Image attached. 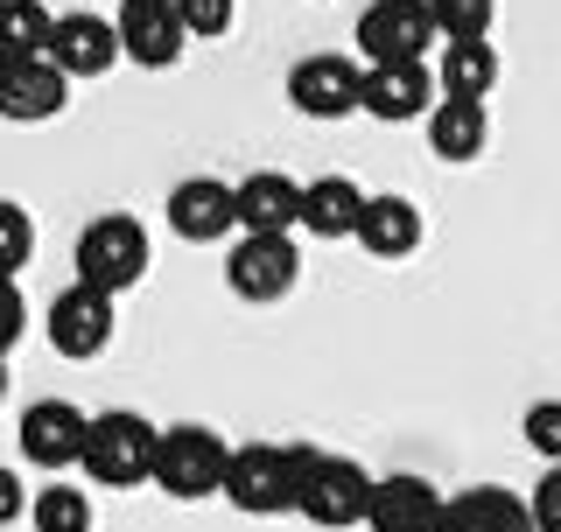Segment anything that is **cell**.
I'll return each mask as SVG.
<instances>
[{
	"instance_id": "obj_1",
	"label": "cell",
	"mask_w": 561,
	"mask_h": 532,
	"mask_svg": "<svg viewBox=\"0 0 561 532\" xmlns=\"http://www.w3.org/2000/svg\"><path fill=\"white\" fill-rule=\"evenodd\" d=\"M316 463V449H274V441H245L225 463V505L245 519H280L302 498V470Z\"/></svg>"
},
{
	"instance_id": "obj_2",
	"label": "cell",
	"mask_w": 561,
	"mask_h": 532,
	"mask_svg": "<svg viewBox=\"0 0 561 532\" xmlns=\"http://www.w3.org/2000/svg\"><path fill=\"white\" fill-rule=\"evenodd\" d=\"M154 441H162V428H154L148 414H134V406L92 414L78 470L92 476L99 490H134V484H154Z\"/></svg>"
},
{
	"instance_id": "obj_3",
	"label": "cell",
	"mask_w": 561,
	"mask_h": 532,
	"mask_svg": "<svg viewBox=\"0 0 561 532\" xmlns=\"http://www.w3.org/2000/svg\"><path fill=\"white\" fill-rule=\"evenodd\" d=\"M225 463H232V449H225L218 428H204V420L162 428V441H154V490L175 505L225 498Z\"/></svg>"
},
{
	"instance_id": "obj_4",
	"label": "cell",
	"mask_w": 561,
	"mask_h": 532,
	"mask_svg": "<svg viewBox=\"0 0 561 532\" xmlns=\"http://www.w3.org/2000/svg\"><path fill=\"white\" fill-rule=\"evenodd\" d=\"M148 266H154V239H148L140 218H127V210H105V218H92L78 232V280H92L105 294L140 288Z\"/></svg>"
},
{
	"instance_id": "obj_5",
	"label": "cell",
	"mask_w": 561,
	"mask_h": 532,
	"mask_svg": "<svg viewBox=\"0 0 561 532\" xmlns=\"http://www.w3.org/2000/svg\"><path fill=\"white\" fill-rule=\"evenodd\" d=\"M373 484H379V476L365 470V463L316 449V463L302 470V498H295V511H302L309 525H323V532L365 525V511H373Z\"/></svg>"
},
{
	"instance_id": "obj_6",
	"label": "cell",
	"mask_w": 561,
	"mask_h": 532,
	"mask_svg": "<svg viewBox=\"0 0 561 532\" xmlns=\"http://www.w3.org/2000/svg\"><path fill=\"white\" fill-rule=\"evenodd\" d=\"M351 43H358L365 63H408V57H428L443 43V28H435L428 0H373L351 28Z\"/></svg>"
},
{
	"instance_id": "obj_7",
	"label": "cell",
	"mask_w": 561,
	"mask_h": 532,
	"mask_svg": "<svg viewBox=\"0 0 561 532\" xmlns=\"http://www.w3.org/2000/svg\"><path fill=\"white\" fill-rule=\"evenodd\" d=\"M302 280V253H295V232H239L232 259H225V288L239 301H280Z\"/></svg>"
},
{
	"instance_id": "obj_8",
	"label": "cell",
	"mask_w": 561,
	"mask_h": 532,
	"mask_svg": "<svg viewBox=\"0 0 561 532\" xmlns=\"http://www.w3.org/2000/svg\"><path fill=\"white\" fill-rule=\"evenodd\" d=\"M288 105L302 119H351L365 105V57H302L288 70Z\"/></svg>"
},
{
	"instance_id": "obj_9",
	"label": "cell",
	"mask_w": 561,
	"mask_h": 532,
	"mask_svg": "<svg viewBox=\"0 0 561 532\" xmlns=\"http://www.w3.org/2000/svg\"><path fill=\"white\" fill-rule=\"evenodd\" d=\"M113 301L119 294H105L92 288V280H70V288L49 301V344H57V358L70 365H84V358H99L105 344H113Z\"/></svg>"
},
{
	"instance_id": "obj_10",
	"label": "cell",
	"mask_w": 561,
	"mask_h": 532,
	"mask_svg": "<svg viewBox=\"0 0 561 532\" xmlns=\"http://www.w3.org/2000/svg\"><path fill=\"white\" fill-rule=\"evenodd\" d=\"M443 99L435 84V63L428 57H408V63H365V105L379 127H408V119H428V105Z\"/></svg>"
},
{
	"instance_id": "obj_11",
	"label": "cell",
	"mask_w": 561,
	"mask_h": 532,
	"mask_svg": "<svg viewBox=\"0 0 561 532\" xmlns=\"http://www.w3.org/2000/svg\"><path fill=\"white\" fill-rule=\"evenodd\" d=\"M169 232L183 245H218L239 232V189L218 175H183L169 189Z\"/></svg>"
},
{
	"instance_id": "obj_12",
	"label": "cell",
	"mask_w": 561,
	"mask_h": 532,
	"mask_svg": "<svg viewBox=\"0 0 561 532\" xmlns=\"http://www.w3.org/2000/svg\"><path fill=\"white\" fill-rule=\"evenodd\" d=\"M84 428H92V414H84V406H70V400H35V406H22V420H14L22 455H28L35 470H78Z\"/></svg>"
},
{
	"instance_id": "obj_13",
	"label": "cell",
	"mask_w": 561,
	"mask_h": 532,
	"mask_svg": "<svg viewBox=\"0 0 561 532\" xmlns=\"http://www.w3.org/2000/svg\"><path fill=\"white\" fill-rule=\"evenodd\" d=\"M70 70L57 57H14L8 78H0V119H14V127H43V119H57L70 105Z\"/></svg>"
},
{
	"instance_id": "obj_14",
	"label": "cell",
	"mask_w": 561,
	"mask_h": 532,
	"mask_svg": "<svg viewBox=\"0 0 561 532\" xmlns=\"http://www.w3.org/2000/svg\"><path fill=\"white\" fill-rule=\"evenodd\" d=\"M183 8L175 0H119V49L140 70H169L183 57Z\"/></svg>"
},
{
	"instance_id": "obj_15",
	"label": "cell",
	"mask_w": 561,
	"mask_h": 532,
	"mask_svg": "<svg viewBox=\"0 0 561 532\" xmlns=\"http://www.w3.org/2000/svg\"><path fill=\"white\" fill-rule=\"evenodd\" d=\"M435 532H540V519L519 490L470 484V490H456V498H443V525Z\"/></svg>"
},
{
	"instance_id": "obj_16",
	"label": "cell",
	"mask_w": 561,
	"mask_h": 532,
	"mask_svg": "<svg viewBox=\"0 0 561 532\" xmlns=\"http://www.w3.org/2000/svg\"><path fill=\"white\" fill-rule=\"evenodd\" d=\"M49 57H57L70 78H105L127 49H119V22H105V14H57V28H49Z\"/></svg>"
},
{
	"instance_id": "obj_17",
	"label": "cell",
	"mask_w": 561,
	"mask_h": 532,
	"mask_svg": "<svg viewBox=\"0 0 561 532\" xmlns=\"http://www.w3.org/2000/svg\"><path fill=\"white\" fill-rule=\"evenodd\" d=\"M365 525H373V532H435V525H443V490H435L428 476H408V470L379 476Z\"/></svg>"
},
{
	"instance_id": "obj_18",
	"label": "cell",
	"mask_w": 561,
	"mask_h": 532,
	"mask_svg": "<svg viewBox=\"0 0 561 532\" xmlns=\"http://www.w3.org/2000/svg\"><path fill=\"white\" fill-rule=\"evenodd\" d=\"M491 140L484 99H435L428 105V154L435 162H478Z\"/></svg>"
},
{
	"instance_id": "obj_19",
	"label": "cell",
	"mask_w": 561,
	"mask_h": 532,
	"mask_svg": "<svg viewBox=\"0 0 561 532\" xmlns=\"http://www.w3.org/2000/svg\"><path fill=\"white\" fill-rule=\"evenodd\" d=\"M302 224V183L295 175H245L239 183V232H295Z\"/></svg>"
},
{
	"instance_id": "obj_20",
	"label": "cell",
	"mask_w": 561,
	"mask_h": 532,
	"mask_svg": "<svg viewBox=\"0 0 561 532\" xmlns=\"http://www.w3.org/2000/svg\"><path fill=\"white\" fill-rule=\"evenodd\" d=\"M351 239H358L373 259H408L414 245H421V210L408 197H365L358 232H351Z\"/></svg>"
},
{
	"instance_id": "obj_21",
	"label": "cell",
	"mask_w": 561,
	"mask_h": 532,
	"mask_svg": "<svg viewBox=\"0 0 561 532\" xmlns=\"http://www.w3.org/2000/svg\"><path fill=\"white\" fill-rule=\"evenodd\" d=\"M358 210H365V189L351 175H316V183H302V232L309 239H351L358 232Z\"/></svg>"
},
{
	"instance_id": "obj_22",
	"label": "cell",
	"mask_w": 561,
	"mask_h": 532,
	"mask_svg": "<svg viewBox=\"0 0 561 532\" xmlns=\"http://www.w3.org/2000/svg\"><path fill=\"white\" fill-rule=\"evenodd\" d=\"M435 84H443V99H491V84H499V49H491L484 35H470V43H443Z\"/></svg>"
},
{
	"instance_id": "obj_23",
	"label": "cell",
	"mask_w": 561,
	"mask_h": 532,
	"mask_svg": "<svg viewBox=\"0 0 561 532\" xmlns=\"http://www.w3.org/2000/svg\"><path fill=\"white\" fill-rule=\"evenodd\" d=\"M49 28H57V14L43 0H0V49L8 57H49Z\"/></svg>"
},
{
	"instance_id": "obj_24",
	"label": "cell",
	"mask_w": 561,
	"mask_h": 532,
	"mask_svg": "<svg viewBox=\"0 0 561 532\" xmlns=\"http://www.w3.org/2000/svg\"><path fill=\"white\" fill-rule=\"evenodd\" d=\"M28 525L35 532H92V490L78 484H49L28 498Z\"/></svg>"
},
{
	"instance_id": "obj_25",
	"label": "cell",
	"mask_w": 561,
	"mask_h": 532,
	"mask_svg": "<svg viewBox=\"0 0 561 532\" xmlns=\"http://www.w3.org/2000/svg\"><path fill=\"white\" fill-rule=\"evenodd\" d=\"M428 8H435V28H443V43L491 35V22H499V0H428Z\"/></svg>"
},
{
	"instance_id": "obj_26",
	"label": "cell",
	"mask_w": 561,
	"mask_h": 532,
	"mask_svg": "<svg viewBox=\"0 0 561 532\" xmlns=\"http://www.w3.org/2000/svg\"><path fill=\"white\" fill-rule=\"evenodd\" d=\"M28 259H35V218H28L22 204H0V266L22 274Z\"/></svg>"
},
{
	"instance_id": "obj_27",
	"label": "cell",
	"mask_w": 561,
	"mask_h": 532,
	"mask_svg": "<svg viewBox=\"0 0 561 532\" xmlns=\"http://www.w3.org/2000/svg\"><path fill=\"white\" fill-rule=\"evenodd\" d=\"M519 435H526V449H534V455L561 463V400H534V406H526V420H519Z\"/></svg>"
},
{
	"instance_id": "obj_28",
	"label": "cell",
	"mask_w": 561,
	"mask_h": 532,
	"mask_svg": "<svg viewBox=\"0 0 561 532\" xmlns=\"http://www.w3.org/2000/svg\"><path fill=\"white\" fill-rule=\"evenodd\" d=\"M175 8H183V28L197 35V43H218V35L239 22V0H175Z\"/></svg>"
},
{
	"instance_id": "obj_29",
	"label": "cell",
	"mask_w": 561,
	"mask_h": 532,
	"mask_svg": "<svg viewBox=\"0 0 561 532\" xmlns=\"http://www.w3.org/2000/svg\"><path fill=\"white\" fill-rule=\"evenodd\" d=\"M22 329H28V301H22V288H14V274H8L0 280V350L22 344Z\"/></svg>"
},
{
	"instance_id": "obj_30",
	"label": "cell",
	"mask_w": 561,
	"mask_h": 532,
	"mask_svg": "<svg viewBox=\"0 0 561 532\" xmlns=\"http://www.w3.org/2000/svg\"><path fill=\"white\" fill-rule=\"evenodd\" d=\"M534 519H540V532H561V463H548V476L534 484Z\"/></svg>"
},
{
	"instance_id": "obj_31",
	"label": "cell",
	"mask_w": 561,
	"mask_h": 532,
	"mask_svg": "<svg viewBox=\"0 0 561 532\" xmlns=\"http://www.w3.org/2000/svg\"><path fill=\"white\" fill-rule=\"evenodd\" d=\"M14 519H28V484L14 470H0V525H14Z\"/></svg>"
},
{
	"instance_id": "obj_32",
	"label": "cell",
	"mask_w": 561,
	"mask_h": 532,
	"mask_svg": "<svg viewBox=\"0 0 561 532\" xmlns=\"http://www.w3.org/2000/svg\"><path fill=\"white\" fill-rule=\"evenodd\" d=\"M0 393H8V350H0Z\"/></svg>"
},
{
	"instance_id": "obj_33",
	"label": "cell",
	"mask_w": 561,
	"mask_h": 532,
	"mask_svg": "<svg viewBox=\"0 0 561 532\" xmlns=\"http://www.w3.org/2000/svg\"><path fill=\"white\" fill-rule=\"evenodd\" d=\"M8 63H14V57H8V49H0V78H8Z\"/></svg>"
}]
</instances>
